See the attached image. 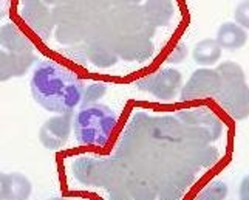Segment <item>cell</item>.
<instances>
[{"instance_id": "cell-30", "label": "cell", "mask_w": 249, "mask_h": 200, "mask_svg": "<svg viewBox=\"0 0 249 200\" xmlns=\"http://www.w3.org/2000/svg\"><path fill=\"white\" fill-rule=\"evenodd\" d=\"M42 2H45L48 6H51V5H53V6H56V5H61V3H65L67 2V0H42Z\"/></svg>"}, {"instance_id": "cell-26", "label": "cell", "mask_w": 249, "mask_h": 200, "mask_svg": "<svg viewBox=\"0 0 249 200\" xmlns=\"http://www.w3.org/2000/svg\"><path fill=\"white\" fill-rule=\"evenodd\" d=\"M10 196V176L0 172V200H8Z\"/></svg>"}, {"instance_id": "cell-12", "label": "cell", "mask_w": 249, "mask_h": 200, "mask_svg": "<svg viewBox=\"0 0 249 200\" xmlns=\"http://www.w3.org/2000/svg\"><path fill=\"white\" fill-rule=\"evenodd\" d=\"M110 19L116 30L124 33H141L145 27V17L141 5H119L108 10Z\"/></svg>"}, {"instance_id": "cell-19", "label": "cell", "mask_w": 249, "mask_h": 200, "mask_svg": "<svg viewBox=\"0 0 249 200\" xmlns=\"http://www.w3.org/2000/svg\"><path fill=\"white\" fill-rule=\"evenodd\" d=\"M53 17L56 25L68 23V22H89L94 14L84 11L82 8L71 5V3H61L56 5L53 10Z\"/></svg>"}, {"instance_id": "cell-29", "label": "cell", "mask_w": 249, "mask_h": 200, "mask_svg": "<svg viewBox=\"0 0 249 200\" xmlns=\"http://www.w3.org/2000/svg\"><path fill=\"white\" fill-rule=\"evenodd\" d=\"M142 0H111V8L119 5H140Z\"/></svg>"}, {"instance_id": "cell-6", "label": "cell", "mask_w": 249, "mask_h": 200, "mask_svg": "<svg viewBox=\"0 0 249 200\" xmlns=\"http://www.w3.org/2000/svg\"><path fill=\"white\" fill-rule=\"evenodd\" d=\"M133 85L142 92L150 93L158 101H172L178 97L183 85V75L174 67L160 68L155 73L145 75L135 81Z\"/></svg>"}, {"instance_id": "cell-27", "label": "cell", "mask_w": 249, "mask_h": 200, "mask_svg": "<svg viewBox=\"0 0 249 200\" xmlns=\"http://www.w3.org/2000/svg\"><path fill=\"white\" fill-rule=\"evenodd\" d=\"M10 8H11V0H0V20L5 19L10 14Z\"/></svg>"}, {"instance_id": "cell-5", "label": "cell", "mask_w": 249, "mask_h": 200, "mask_svg": "<svg viewBox=\"0 0 249 200\" xmlns=\"http://www.w3.org/2000/svg\"><path fill=\"white\" fill-rule=\"evenodd\" d=\"M119 164L115 159H102L94 155H82L71 163V172L74 179L84 186L106 188L113 185L119 174Z\"/></svg>"}, {"instance_id": "cell-7", "label": "cell", "mask_w": 249, "mask_h": 200, "mask_svg": "<svg viewBox=\"0 0 249 200\" xmlns=\"http://www.w3.org/2000/svg\"><path fill=\"white\" fill-rule=\"evenodd\" d=\"M20 17L44 40L53 36L56 22L51 8L42 0H20Z\"/></svg>"}, {"instance_id": "cell-11", "label": "cell", "mask_w": 249, "mask_h": 200, "mask_svg": "<svg viewBox=\"0 0 249 200\" xmlns=\"http://www.w3.org/2000/svg\"><path fill=\"white\" fill-rule=\"evenodd\" d=\"M36 62L37 58L34 51L13 53V51L0 50V82L23 76Z\"/></svg>"}, {"instance_id": "cell-17", "label": "cell", "mask_w": 249, "mask_h": 200, "mask_svg": "<svg viewBox=\"0 0 249 200\" xmlns=\"http://www.w3.org/2000/svg\"><path fill=\"white\" fill-rule=\"evenodd\" d=\"M87 23L89 22H68V23H59L54 28V39L62 43V45H76L85 39L87 34Z\"/></svg>"}, {"instance_id": "cell-10", "label": "cell", "mask_w": 249, "mask_h": 200, "mask_svg": "<svg viewBox=\"0 0 249 200\" xmlns=\"http://www.w3.org/2000/svg\"><path fill=\"white\" fill-rule=\"evenodd\" d=\"M73 112L50 117L39 130V141L48 151H59L68 141L73 129Z\"/></svg>"}, {"instance_id": "cell-22", "label": "cell", "mask_w": 249, "mask_h": 200, "mask_svg": "<svg viewBox=\"0 0 249 200\" xmlns=\"http://www.w3.org/2000/svg\"><path fill=\"white\" fill-rule=\"evenodd\" d=\"M228 194H229V188L225 181L213 180L206 185L196 197L201 200H223L228 197Z\"/></svg>"}, {"instance_id": "cell-25", "label": "cell", "mask_w": 249, "mask_h": 200, "mask_svg": "<svg viewBox=\"0 0 249 200\" xmlns=\"http://www.w3.org/2000/svg\"><path fill=\"white\" fill-rule=\"evenodd\" d=\"M67 56L73 60H78L81 64L89 62L87 60V45H85L84 42L76 43V45H70V50L67 51Z\"/></svg>"}, {"instance_id": "cell-4", "label": "cell", "mask_w": 249, "mask_h": 200, "mask_svg": "<svg viewBox=\"0 0 249 200\" xmlns=\"http://www.w3.org/2000/svg\"><path fill=\"white\" fill-rule=\"evenodd\" d=\"M116 127V115L104 104L81 107L73 115V132L76 140L85 146H106Z\"/></svg>"}, {"instance_id": "cell-18", "label": "cell", "mask_w": 249, "mask_h": 200, "mask_svg": "<svg viewBox=\"0 0 249 200\" xmlns=\"http://www.w3.org/2000/svg\"><path fill=\"white\" fill-rule=\"evenodd\" d=\"M87 45V60L98 68H110L118 64V55L113 48L101 43H85Z\"/></svg>"}, {"instance_id": "cell-16", "label": "cell", "mask_w": 249, "mask_h": 200, "mask_svg": "<svg viewBox=\"0 0 249 200\" xmlns=\"http://www.w3.org/2000/svg\"><path fill=\"white\" fill-rule=\"evenodd\" d=\"M221 55L223 50L215 39H203L192 50V58L195 60V64H198L201 67L215 65L221 59Z\"/></svg>"}, {"instance_id": "cell-13", "label": "cell", "mask_w": 249, "mask_h": 200, "mask_svg": "<svg viewBox=\"0 0 249 200\" xmlns=\"http://www.w3.org/2000/svg\"><path fill=\"white\" fill-rule=\"evenodd\" d=\"M0 47L13 53L34 51V43L16 23L10 22L0 27Z\"/></svg>"}, {"instance_id": "cell-8", "label": "cell", "mask_w": 249, "mask_h": 200, "mask_svg": "<svg viewBox=\"0 0 249 200\" xmlns=\"http://www.w3.org/2000/svg\"><path fill=\"white\" fill-rule=\"evenodd\" d=\"M115 51L119 59H124L127 62L144 64L155 53L152 38L145 36L142 33H124L119 34L115 43Z\"/></svg>"}, {"instance_id": "cell-20", "label": "cell", "mask_w": 249, "mask_h": 200, "mask_svg": "<svg viewBox=\"0 0 249 200\" xmlns=\"http://www.w3.org/2000/svg\"><path fill=\"white\" fill-rule=\"evenodd\" d=\"M10 176V196L8 200H25L33 193V185L27 176L20 172H11Z\"/></svg>"}, {"instance_id": "cell-21", "label": "cell", "mask_w": 249, "mask_h": 200, "mask_svg": "<svg viewBox=\"0 0 249 200\" xmlns=\"http://www.w3.org/2000/svg\"><path fill=\"white\" fill-rule=\"evenodd\" d=\"M107 93V84L106 82H91L89 85H84V92H82V98L79 106L81 107H87L91 104H96L104 98V95Z\"/></svg>"}, {"instance_id": "cell-2", "label": "cell", "mask_w": 249, "mask_h": 200, "mask_svg": "<svg viewBox=\"0 0 249 200\" xmlns=\"http://www.w3.org/2000/svg\"><path fill=\"white\" fill-rule=\"evenodd\" d=\"M30 89L34 101L51 114H68L79 106L84 82L68 67L45 59L34 68Z\"/></svg>"}, {"instance_id": "cell-24", "label": "cell", "mask_w": 249, "mask_h": 200, "mask_svg": "<svg viewBox=\"0 0 249 200\" xmlns=\"http://www.w3.org/2000/svg\"><path fill=\"white\" fill-rule=\"evenodd\" d=\"M187 55H189V48H187V45L186 43H183V42H179V43H177V45L172 48V51H170V55L167 56V64H181L183 60L187 58Z\"/></svg>"}, {"instance_id": "cell-28", "label": "cell", "mask_w": 249, "mask_h": 200, "mask_svg": "<svg viewBox=\"0 0 249 200\" xmlns=\"http://www.w3.org/2000/svg\"><path fill=\"white\" fill-rule=\"evenodd\" d=\"M248 185H249V179L245 177L243 181H242V185H240V199H242V200H246L249 197V188H248Z\"/></svg>"}, {"instance_id": "cell-14", "label": "cell", "mask_w": 249, "mask_h": 200, "mask_svg": "<svg viewBox=\"0 0 249 200\" xmlns=\"http://www.w3.org/2000/svg\"><path fill=\"white\" fill-rule=\"evenodd\" d=\"M141 6L145 22L155 28L167 27L175 16V5L172 0H145Z\"/></svg>"}, {"instance_id": "cell-9", "label": "cell", "mask_w": 249, "mask_h": 200, "mask_svg": "<svg viewBox=\"0 0 249 200\" xmlns=\"http://www.w3.org/2000/svg\"><path fill=\"white\" fill-rule=\"evenodd\" d=\"M220 85V76L215 68L201 67L195 70L179 90L181 101H194L200 98L215 97Z\"/></svg>"}, {"instance_id": "cell-15", "label": "cell", "mask_w": 249, "mask_h": 200, "mask_svg": "<svg viewBox=\"0 0 249 200\" xmlns=\"http://www.w3.org/2000/svg\"><path fill=\"white\" fill-rule=\"evenodd\" d=\"M215 40L218 42L221 50L237 51L246 45L248 31L235 22H225L220 25Z\"/></svg>"}, {"instance_id": "cell-23", "label": "cell", "mask_w": 249, "mask_h": 200, "mask_svg": "<svg viewBox=\"0 0 249 200\" xmlns=\"http://www.w3.org/2000/svg\"><path fill=\"white\" fill-rule=\"evenodd\" d=\"M234 19H235V23H238L240 27H243L245 30L249 28V0H243L242 3L237 5Z\"/></svg>"}, {"instance_id": "cell-1", "label": "cell", "mask_w": 249, "mask_h": 200, "mask_svg": "<svg viewBox=\"0 0 249 200\" xmlns=\"http://www.w3.org/2000/svg\"><path fill=\"white\" fill-rule=\"evenodd\" d=\"M221 134L220 118L206 107L161 117L136 112L118 143L115 161L147 181L155 194L161 189L158 197L178 199L196 169L217 160V149L209 143Z\"/></svg>"}, {"instance_id": "cell-3", "label": "cell", "mask_w": 249, "mask_h": 200, "mask_svg": "<svg viewBox=\"0 0 249 200\" xmlns=\"http://www.w3.org/2000/svg\"><path fill=\"white\" fill-rule=\"evenodd\" d=\"M220 85L215 98L220 106L237 121H243L249 115V87L246 73L232 60H225L217 65Z\"/></svg>"}]
</instances>
